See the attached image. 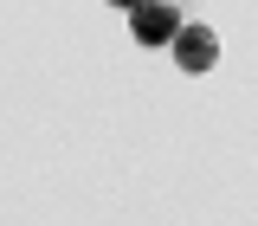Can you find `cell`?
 I'll return each mask as SVG.
<instances>
[{"label": "cell", "mask_w": 258, "mask_h": 226, "mask_svg": "<svg viewBox=\"0 0 258 226\" xmlns=\"http://www.w3.org/2000/svg\"><path fill=\"white\" fill-rule=\"evenodd\" d=\"M110 7H123V13H136V7H142V0H110Z\"/></svg>", "instance_id": "cell-3"}, {"label": "cell", "mask_w": 258, "mask_h": 226, "mask_svg": "<svg viewBox=\"0 0 258 226\" xmlns=\"http://www.w3.org/2000/svg\"><path fill=\"white\" fill-rule=\"evenodd\" d=\"M129 32H136V45H174L181 20H174V7H168V0H142V7L129 13Z\"/></svg>", "instance_id": "cell-2"}, {"label": "cell", "mask_w": 258, "mask_h": 226, "mask_svg": "<svg viewBox=\"0 0 258 226\" xmlns=\"http://www.w3.org/2000/svg\"><path fill=\"white\" fill-rule=\"evenodd\" d=\"M168 7H174V0H168Z\"/></svg>", "instance_id": "cell-4"}, {"label": "cell", "mask_w": 258, "mask_h": 226, "mask_svg": "<svg viewBox=\"0 0 258 226\" xmlns=\"http://www.w3.org/2000/svg\"><path fill=\"white\" fill-rule=\"evenodd\" d=\"M174 59H181L187 78L213 71V65H220V32H213V26H181V32H174Z\"/></svg>", "instance_id": "cell-1"}]
</instances>
